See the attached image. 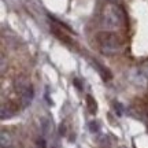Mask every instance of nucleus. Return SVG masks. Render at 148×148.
I'll list each match as a JSON object with an SVG mask.
<instances>
[{
    "mask_svg": "<svg viewBox=\"0 0 148 148\" xmlns=\"http://www.w3.org/2000/svg\"><path fill=\"white\" fill-rule=\"evenodd\" d=\"M59 132H60V134H64V132H66V129H64V125H60V126H59Z\"/></svg>",
    "mask_w": 148,
    "mask_h": 148,
    "instance_id": "ddd939ff",
    "label": "nucleus"
},
{
    "mask_svg": "<svg viewBox=\"0 0 148 148\" xmlns=\"http://www.w3.org/2000/svg\"><path fill=\"white\" fill-rule=\"evenodd\" d=\"M114 110H115V112L116 114H118V115L121 116L122 114H123V110H122V106L121 104H119V103H115V104H114Z\"/></svg>",
    "mask_w": 148,
    "mask_h": 148,
    "instance_id": "9d476101",
    "label": "nucleus"
},
{
    "mask_svg": "<svg viewBox=\"0 0 148 148\" xmlns=\"http://www.w3.org/2000/svg\"><path fill=\"white\" fill-rule=\"evenodd\" d=\"M86 103H88V110L90 114H95L96 112V101L93 100L92 96H86Z\"/></svg>",
    "mask_w": 148,
    "mask_h": 148,
    "instance_id": "6e6552de",
    "label": "nucleus"
},
{
    "mask_svg": "<svg viewBox=\"0 0 148 148\" xmlns=\"http://www.w3.org/2000/svg\"><path fill=\"white\" fill-rule=\"evenodd\" d=\"M74 85H75V88H77L78 90L82 89V88H81V84H79V81H78V79H74Z\"/></svg>",
    "mask_w": 148,
    "mask_h": 148,
    "instance_id": "f8f14e48",
    "label": "nucleus"
},
{
    "mask_svg": "<svg viewBox=\"0 0 148 148\" xmlns=\"http://www.w3.org/2000/svg\"><path fill=\"white\" fill-rule=\"evenodd\" d=\"M27 86H29V82H27L26 79H23V78H21V79H18L16 81V84H15V88H16V90H19V92H23V90L26 89Z\"/></svg>",
    "mask_w": 148,
    "mask_h": 148,
    "instance_id": "0eeeda50",
    "label": "nucleus"
},
{
    "mask_svg": "<svg viewBox=\"0 0 148 148\" xmlns=\"http://www.w3.org/2000/svg\"><path fill=\"white\" fill-rule=\"evenodd\" d=\"M14 111L11 110L10 106H1L0 108V116H1V119H7V118H11V116H14Z\"/></svg>",
    "mask_w": 148,
    "mask_h": 148,
    "instance_id": "423d86ee",
    "label": "nucleus"
},
{
    "mask_svg": "<svg viewBox=\"0 0 148 148\" xmlns=\"http://www.w3.org/2000/svg\"><path fill=\"white\" fill-rule=\"evenodd\" d=\"M40 126H41V132L45 137H49V136L52 134L53 125H52V121H51L48 116H41V119H40Z\"/></svg>",
    "mask_w": 148,
    "mask_h": 148,
    "instance_id": "20e7f679",
    "label": "nucleus"
},
{
    "mask_svg": "<svg viewBox=\"0 0 148 148\" xmlns=\"http://www.w3.org/2000/svg\"><path fill=\"white\" fill-rule=\"evenodd\" d=\"M88 126H89V132L90 133H97L99 132V123L97 122H95V121H90L89 123H88Z\"/></svg>",
    "mask_w": 148,
    "mask_h": 148,
    "instance_id": "1a4fd4ad",
    "label": "nucleus"
},
{
    "mask_svg": "<svg viewBox=\"0 0 148 148\" xmlns=\"http://www.w3.org/2000/svg\"><path fill=\"white\" fill-rule=\"evenodd\" d=\"M33 99H34V89H33V86H27L26 89L22 92L21 95V101H22V106L23 107H29L32 104Z\"/></svg>",
    "mask_w": 148,
    "mask_h": 148,
    "instance_id": "7ed1b4c3",
    "label": "nucleus"
},
{
    "mask_svg": "<svg viewBox=\"0 0 148 148\" xmlns=\"http://www.w3.org/2000/svg\"><path fill=\"white\" fill-rule=\"evenodd\" d=\"M107 1H110L111 4H118L119 3V0H107Z\"/></svg>",
    "mask_w": 148,
    "mask_h": 148,
    "instance_id": "4468645a",
    "label": "nucleus"
},
{
    "mask_svg": "<svg viewBox=\"0 0 148 148\" xmlns=\"http://www.w3.org/2000/svg\"><path fill=\"white\" fill-rule=\"evenodd\" d=\"M0 145H1V148H8L11 145V136L8 133L1 132V134H0Z\"/></svg>",
    "mask_w": 148,
    "mask_h": 148,
    "instance_id": "39448f33",
    "label": "nucleus"
},
{
    "mask_svg": "<svg viewBox=\"0 0 148 148\" xmlns=\"http://www.w3.org/2000/svg\"><path fill=\"white\" fill-rule=\"evenodd\" d=\"M97 41H99V47H100L101 52L106 55H114L121 49V41L115 34L100 33L97 36Z\"/></svg>",
    "mask_w": 148,
    "mask_h": 148,
    "instance_id": "f03ea898",
    "label": "nucleus"
},
{
    "mask_svg": "<svg viewBox=\"0 0 148 148\" xmlns=\"http://www.w3.org/2000/svg\"><path fill=\"white\" fill-rule=\"evenodd\" d=\"M123 22V12L119 7L111 4L104 8L101 15V26L106 30H116Z\"/></svg>",
    "mask_w": 148,
    "mask_h": 148,
    "instance_id": "f257e3e1",
    "label": "nucleus"
},
{
    "mask_svg": "<svg viewBox=\"0 0 148 148\" xmlns=\"http://www.w3.org/2000/svg\"><path fill=\"white\" fill-rule=\"evenodd\" d=\"M37 147L38 148H47L45 140H44V138H38V140H37Z\"/></svg>",
    "mask_w": 148,
    "mask_h": 148,
    "instance_id": "9b49d317",
    "label": "nucleus"
},
{
    "mask_svg": "<svg viewBox=\"0 0 148 148\" xmlns=\"http://www.w3.org/2000/svg\"><path fill=\"white\" fill-rule=\"evenodd\" d=\"M145 75H147V78H148V67L145 69Z\"/></svg>",
    "mask_w": 148,
    "mask_h": 148,
    "instance_id": "2eb2a0df",
    "label": "nucleus"
}]
</instances>
